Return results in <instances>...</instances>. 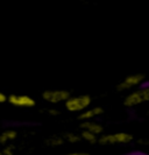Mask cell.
Returning a JSON list of instances; mask_svg holds the SVG:
<instances>
[{"instance_id": "6", "label": "cell", "mask_w": 149, "mask_h": 155, "mask_svg": "<svg viewBox=\"0 0 149 155\" xmlns=\"http://www.w3.org/2000/svg\"><path fill=\"white\" fill-rule=\"evenodd\" d=\"M7 101L14 107H22V109H31L36 106V101L28 96V94H16L12 93L8 96Z\"/></svg>"}, {"instance_id": "17", "label": "cell", "mask_w": 149, "mask_h": 155, "mask_svg": "<svg viewBox=\"0 0 149 155\" xmlns=\"http://www.w3.org/2000/svg\"><path fill=\"white\" fill-rule=\"evenodd\" d=\"M146 145H149V138L147 140H146Z\"/></svg>"}, {"instance_id": "15", "label": "cell", "mask_w": 149, "mask_h": 155, "mask_svg": "<svg viewBox=\"0 0 149 155\" xmlns=\"http://www.w3.org/2000/svg\"><path fill=\"white\" fill-rule=\"evenodd\" d=\"M62 155H90L86 152H71V153H66V154H62Z\"/></svg>"}, {"instance_id": "12", "label": "cell", "mask_w": 149, "mask_h": 155, "mask_svg": "<svg viewBox=\"0 0 149 155\" xmlns=\"http://www.w3.org/2000/svg\"><path fill=\"white\" fill-rule=\"evenodd\" d=\"M63 138L65 140V142L71 143V145H75V143H78L82 141L80 138V133H75V132H66L63 134Z\"/></svg>"}, {"instance_id": "1", "label": "cell", "mask_w": 149, "mask_h": 155, "mask_svg": "<svg viewBox=\"0 0 149 155\" xmlns=\"http://www.w3.org/2000/svg\"><path fill=\"white\" fill-rule=\"evenodd\" d=\"M133 135L128 132H114L109 134H102L99 137L98 143L102 146H117V145H128L133 141Z\"/></svg>"}, {"instance_id": "9", "label": "cell", "mask_w": 149, "mask_h": 155, "mask_svg": "<svg viewBox=\"0 0 149 155\" xmlns=\"http://www.w3.org/2000/svg\"><path fill=\"white\" fill-rule=\"evenodd\" d=\"M19 137V133L16 130L13 128H8L0 133V146H6L12 143L13 141H15L16 138Z\"/></svg>"}, {"instance_id": "11", "label": "cell", "mask_w": 149, "mask_h": 155, "mask_svg": "<svg viewBox=\"0 0 149 155\" xmlns=\"http://www.w3.org/2000/svg\"><path fill=\"white\" fill-rule=\"evenodd\" d=\"M80 138H82L83 141H85V142L90 143V145L97 143L98 140H99V137H98V135L89 132V131H84V130H82V132H80Z\"/></svg>"}, {"instance_id": "13", "label": "cell", "mask_w": 149, "mask_h": 155, "mask_svg": "<svg viewBox=\"0 0 149 155\" xmlns=\"http://www.w3.org/2000/svg\"><path fill=\"white\" fill-rule=\"evenodd\" d=\"M14 152H15V148L12 143L1 146L0 148V155H14Z\"/></svg>"}, {"instance_id": "2", "label": "cell", "mask_w": 149, "mask_h": 155, "mask_svg": "<svg viewBox=\"0 0 149 155\" xmlns=\"http://www.w3.org/2000/svg\"><path fill=\"white\" fill-rule=\"evenodd\" d=\"M149 101V85L133 90L128 93L124 98V105L128 109H133L139 105H141L143 103H148Z\"/></svg>"}, {"instance_id": "10", "label": "cell", "mask_w": 149, "mask_h": 155, "mask_svg": "<svg viewBox=\"0 0 149 155\" xmlns=\"http://www.w3.org/2000/svg\"><path fill=\"white\" fill-rule=\"evenodd\" d=\"M46 146L50 148H57V147H61L65 143V140L63 138V135H58V134H54L51 137H49L46 139L44 141Z\"/></svg>"}, {"instance_id": "5", "label": "cell", "mask_w": 149, "mask_h": 155, "mask_svg": "<svg viewBox=\"0 0 149 155\" xmlns=\"http://www.w3.org/2000/svg\"><path fill=\"white\" fill-rule=\"evenodd\" d=\"M70 96V92L64 89H51V90H46L42 93L43 101H46L49 104H54V105L65 103Z\"/></svg>"}, {"instance_id": "4", "label": "cell", "mask_w": 149, "mask_h": 155, "mask_svg": "<svg viewBox=\"0 0 149 155\" xmlns=\"http://www.w3.org/2000/svg\"><path fill=\"white\" fill-rule=\"evenodd\" d=\"M144 81H146V76L143 74H140V72L131 74V75L126 76L117 85V90L120 92L131 91V90H134L135 87L142 85L144 83Z\"/></svg>"}, {"instance_id": "7", "label": "cell", "mask_w": 149, "mask_h": 155, "mask_svg": "<svg viewBox=\"0 0 149 155\" xmlns=\"http://www.w3.org/2000/svg\"><path fill=\"white\" fill-rule=\"evenodd\" d=\"M104 109L100 106H90L83 112H80L78 116V119L80 121H87V120H94L96 118L102 116Z\"/></svg>"}, {"instance_id": "14", "label": "cell", "mask_w": 149, "mask_h": 155, "mask_svg": "<svg viewBox=\"0 0 149 155\" xmlns=\"http://www.w3.org/2000/svg\"><path fill=\"white\" fill-rule=\"evenodd\" d=\"M8 99V96L7 94H5L4 92H1L0 91V104H4V103H6Z\"/></svg>"}, {"instance_id": "8", "label": "cell", "mask_w": 149, "mask_h": 155, "mask_svg": "<svg viewBox=\"0 0 149 155\" xmlns=\"http://www.w3.org/2000/svg\"><path fill=\"white\" fill-rule=\"evenodd\" d=\"M80 128L84 131H89V132L93 133L96 135L100 137L104 134V127L102 124L94 121V120H87V121H82L80 124Z\"/></svg>"}, {"instance_id": "16", "label": "cell", "mask_w": 149, "mask_h": 155, "mask_svg": "<svg viewBox=\"0 0 149 155\" xmlns=\"http://www.w3.org/2000/svg\"><path fill=\"white\" fill-rule=\"evenodd\" d=\"M49 113H50V116H58V114H60V112H58L56 109L49 110Z\"/></svg>"}, {"instance_id": "3", "label": "cell", "mask_w": 149, "mask_h": 155, "mask_svg": "<svg viewBox=\"0 0 149 155\" xmlns=\"http://www.w3.org/2000/svg\"><path fill=\"white\" fill-rule=\"evenodd\" d=\"M92 104V98L90 94H78V96H70L69 99L64 103L65 109L69 112H83L84 110L90 107Z\"/></svg>"}]
</instances>
